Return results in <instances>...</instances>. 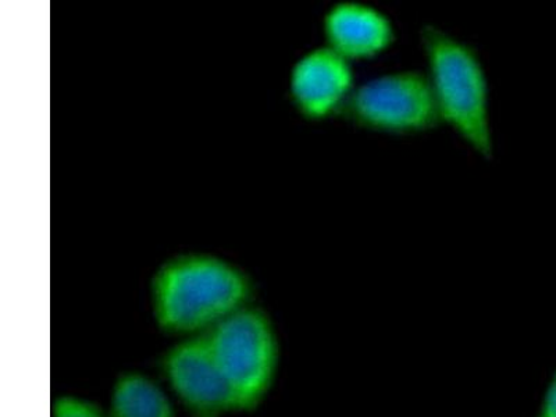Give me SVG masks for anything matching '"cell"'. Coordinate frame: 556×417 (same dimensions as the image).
Wrapping results in <instances>:
<instances>
[{
	"label": "cell",
	"mask_w": 556,
	"mask_h": 417,
	"mask_svg": "<svg viewBox=\"0 0 556 417\" xmlns=\"http://www.w3.org/2000/svg\"><path fill=\"white\" fill-rule=\"evenodd\" d=\"M255 294L250 273L207 252H181L168 257L149 282L153 320L166 336L201 334L252 304Z\"/></svg>",
	"instance_id": "1"
},
{
	"label": "cell",
	"mask_w": 556,
	"mask_h": 417,
	"mask_svg": "<svg viewBox=\"0 0 556 417\" xmlns=\"http://www.w3.org/2000/svg\"><path fill=\"white\" fill-rule=\"evenodd\" d=\"M420 42L441 122L479 155L493 157L489 78L478 49L434 24L421 27Z\"/></svg>",
	"instance_id": "2"
},
{
	"label": "cell",
	"mask_w": 556,
	"mask_h": 417,
	"mask_svg": "<svg viewBox=\"0 0 556 417\" xmlns=\"http://www.w3.org/2000/svg\"><path fill=\"white\" fill-rule=\"evenodd\" d=\"M203 332L235 391L238 410L260 408L280 365V341L269 313L252 302Z\"/></svg>",
	"instance_id": "3"
},
{
	"label": "cell",
	"mask_w": 556,
	"mask_h": 417,
	"mask_svg": "<svg viewBox=\"0 0 556 417\" xmlns=\"http://www.w3.org/2000/svg\"><path fill=\"white\" fill-rule=\"evenodd\" d=\"M341 117L362 130L417 136L441 123L429 77L419 70H396L355 87Z\"/></svg>",
	"instance_id": "4"
},
{
	"label": "cell",
	"mask_w": 556,
	"mask_h": 417,
	"mask_svg": "<svg viewBox=\"0 0 556 417\" xmlns=\"http://www.w3.org/2000/svg\"><path fill=\"white\" fill-rule=\"evenodd\" d=\"M156 366L191 417H222L228 412H240L235 391L218 366L205 332L184 337L167 348Z\"/></svg>",
	"instance_id": "5"
},
{
	"label": "cell",
	"mask_w": 556,
	"mask_h": 417,
	"mask_svg": "<svg viewBox=\"0 0 556 417\" xmlns=\"http://www.w3.org/2000/svg\"><path fill=\"white\" fill-rule=\"evenodd\" d=\"M355 87L352 63L325 45L296 59L288 77V98L302 118L321 123L341 117Z\"/></svg>",
	"instance_id": "6"
},
{
	"label": "cell",
	"mask_w": 556,
	"mask_h": 417,
	"mask_svg": "<svg viewBox=\"0 0 556 417\" xmlns=\"http://www.w3.org/2000/svg\"><path fill=\"white\" fill-rule=\"evenodd\" d=\"M323 37L348 62L379 58L395 42L394 23L389 14L362 0H339L321 20Z\"/></svg>",
	"instance_id": "7"
},
{
	"label": "cell",
	"mask_w": 556,
	"mask_h": 417,
	"mask_svg": "<svg viewBox=\"0 0 556 417\" xmlns=\"http://www.w3.org/2000/svg\"><path fill=\"white\" fill-rule=\"evenodd\" d=\"M108 417H176L166 392L138 370L118 374L113 382Z\"/></svg>",
	"instance_id": "8"
},
{
	"label": "cell",
	"mask_w": 556,
	"mask_h": 417,
	"mask_svg": "<svg viewBox=\"0 0 556 417\" xmlns=\"http://www.w3.org/2000/svg\"><path fill=\"white\" fill-rule=\"evenodd\" d=\"M52 417H108L97 402L76 395H59L52 401Z\"/></svg>",
	"instance_id": "9"
},
{
	"label": "cell",
	"mask_w": 556,
	"mask_h": 417,
	"mask_svg": "<svg viewBox=\"0 0 556 417\" xmlns=\"http://www.w3.org/2000/svg\"><path fill=\"white\" fill-rule=\"evenodd\" d=\"M535 417H556V370L545 389L543 400Z\"/></svg>",
	"instance_id": "10"
}]
</instances>
